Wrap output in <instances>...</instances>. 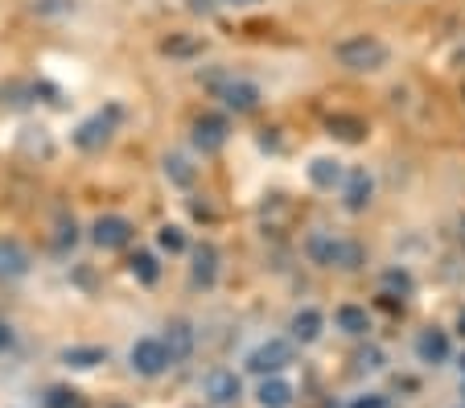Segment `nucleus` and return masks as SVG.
I'll list each match as a JSON object with an SVG mask.
<instances>
[{"instance_id":"f257e3e1","label":"nucleus","mask_w":465,"mask_h":408,"mask_svg":"<svg viewBox=\"0 0 465 408\" xmlns=\"http://www.w3.org/2000/svg\"><path fill=\"white\" fill-rule=\"evenodd\" d=\"M305 252L317 268H342V273H354V268H362V260H367L362 244L342 240L334 231H313L305 240Z\"/></svg>"},{"instance_id":"f03ea898","label":"nucleus","mask_w":465,"mask_h":408,"mask_svg":"<svg viewBox=\"0 0 465 408\" xmlns=\"http://www.w3.org/2000/svg\"><path fill=\"white\" fill-rule=\"evenodd\" d=\"M334 58L354 75H375L391 63V50H387V42H379L371 34H354L334 45Z\"/></svg>"},{"instance_id":"7ed1b4c3","label":"nucleus","mask_w":465,"mask_h":408,"mask_svg":"<svg viewBox=\"0 0 465 408\" xmlns=\"http://www.w3.org/2000/svg\"><path fill=\"white\" fill-rule=\"evenodd\" d=\"M203 83H206V91H211L214 99H223L227 112H239V115L255 112L260 99H263V91L255 87L252 79H239V75H231V71H206Z\"/></svg>"},{"instance_id":"20e7f679","label":"nucleus","mask_w":465,"mask_h":408,"mask_svg":"<svg viewBox=\"0 0 465 408\" xmlns=\"http://www.w3.org/2000/svg\"><path fill=\"white\" fill-rule=\"evenodd\" d=\"M115 124H120V107H107V112H95V115H87L79 128L71 133V141H74V149H83V153H95V149H104L107 141H112V133H115Z\"/></svg>"},{"instance_id":"39448f33","label":"nucleus","mask_w":465,"mask_h":408,"mask_svg":"<svg viewBox=\"0 0 465 408\" xmlns=\"http://www.w3.org/2000/svg\"><path fill=\"white\" fill-rule=\"evenodd\" d=\"M292 359H297V351H292L289 338H263V343L255 346L252 355H247V372H255V375H276V372H284Z\"/></svg>"},{"instance_id":"423d86ee","label":"nucleus","mask_w":465,"mask_h":408,"mask_svg":"<svg viewBox=\"0 0 465 408\" xmlns=\"http://www.w3.org/2000/svg\"><path fill=\"white\" fill-rule=\"evenodd\" d=\"M128 367L136 375H144V380H153V375H161L165 367H173V359H169L165 343L161 338H136L128 351Z\"/></svg>"},{"instance_id":"0eeeda50","label":"nucleus","mask_w":465,"mask_h":408,"mask_svg":"<svg viewBox=\"0 0 465 408\" xmlns=\"http://www.w3.org/2000/svg\"><path fill=\"white\" fill-rule=\"evenodd\" d=\"M132 235H136V227H132L124 214H99L95 223H91V244L104 252H120L132 244Z\"/></svg>"},{"instance_id":"6e6552de","label":"nucleus","mask_w":465,"mask_h":408,"mask_svg":"<svg viewBox=\"0 0 465 408\" xmlns=\"http://www.w3.org/2000/svg\"><path fill=\"white\" fill-rule=\"evenodd\" d=\"M371 198H375V174H371L367 165L346 169V182H342V206L346 211L362 214L371 206Z\"/></svg>"},{"instance_id":"1a4fd4ad","label":"nucleus","mask_w":465,"mask_h":408,"mask_svg":"<svg viewBox=\"0 0 465 408\" xmlns=\"http://www.w3.org/2000/svg\"><path fill=\"white\" fill-rule=\"evenodd\" d=\"M203 396H206V404H214V408L239 404L243 380H239L235 372H227V367H214V372H206V380H203Z\"/></svg>"},{"instance_id":"9d476101","label":"nucleus","mask_w":465,"mask_h":408,"mask_svg":"<svg viewBox=\"0 0 465 408\" xmlns=\"http://www.w3.org/2000/svg\"><path fill=\"white\" fill-rule=\"evenodd\" d=\"M227 136H231L227 115L206 112V115H198V120H193V149H198V153H219L223 144H227Z\"/></svg>"},{"instance_id":"9b49d317","label":"nucleus","mask_w":465,"mask_h":408,"mask_svg":"<svg viewBox=\"0 0 465 408\" xmlns=\"http://www.w3.org/2000/svg\"><path fill=\"white\" fill-rule=\"evenodd\" d=\"M190 284L193 289H211L214 281H219V248H214V244H198V248L190 252Z\"/></svg>"},{"instance_id":"f8f14e48","label":"nucleus","mask_w":465,"mask_h":408,"mask_svg":"<svg viewBox=\"0 0 465 408\" xmlns=\"http://www.w3.org/2000/svg\"><path fill=\"white\" fill-rule=\"evenodd\" d=\"M29 248L21 240H0V281H21L29 273Z\"/></svg>"},{"instance_id":"ddd939ff","label":"nucleus","mask_w":465,"mask_h":408,"mask_svg":"<svg viewBox=\"0 0 465 408\" xmlns=\"http://www.w3.org/2000/svg\"><path fill=\"white\" fill-rule=\"evenodd\" d=\"M416 359H420V363H429V367L449 363V334H445V330H437V326L420 330V338H416Z\"/></svg>"},{"instance_id":"4468645a","label":"nucleus","mask_w":465,"mask_h":408,"mask_svg":"<svg viewBox=\"0 0 465 408\" xmlns=\"http://www.w3.org/2000/svg\"><path fill=\"white\" fill-rule=\"evenodd\" d=\"M161 343H165V351H169L173 363H185V359L193 355V326L185 318H173L165 326V338H161Z\"/></svg>"},{"instance_id":"2eb2a0df","label":"nucleus","mask_w":465,"mask_h":408,"mask_svg":"<svg viewBox=\"0 0 465 408\" xmlns=\"http://www.w3.org/2000/svg\"><path fill=\"white\" fill-rule=\"evenodd\" d=\"M309 182H313L317 190H342V182H346L342 161H334V157H313V161H309Z\"/></svg>"},{"instance_id":"dca6fc26","label":"nucleus","mask_w":465,"mask_h":408,"mask_svg":"<svg viewBox=\"0 0 465 408\" xmlns=\"http://www.w3.org/2000/svg\"><path fill=\"white\" fill-rule=\"evenodd\" d=\"M58 359H62V367H74V372H91V367L107 363V346H66Z\"/></svg>"},{"instance_id":"f3484780","label":"nucleus","mask_w":465,"mask_h":408,"mask_svg":"<svg viewBox=\"0 0 465 408\" xmlns=\"http://www.w3.org/2000/svg\"><path fill=\"white\" fill-rule=\"evenodd\" d=\"M322 326H325V318L313 310V305H305V310H297V313H292V322H289L292 338H297V343H305V346L322 338Z\"/></svg>"},{"instance_id":"a211bd4d","label":"nucleus","mask_w":465,"mask_h":408,"mask_svg":"<svg viewBox=\"0 0 465 408\" xmlns=\"http://www.w3.org/2000/svg\"><path fill=\"white\" fill-rule=\"evenodd\" d=\"M292 383L289 380H276V375H268V380L260 383V392H255V400H260V408H289L292 404Z\"/></svg>"},{"instance_id":"6ab92c4d","label":"nucleus","mask_w":465,"mask_h":408,"mask_svg":"<svg viewBox=\"0 0 465 408\" xmlns=\"http://www.w3.org/2000/svg\"><path fill=\"white\" fill-rule=\"evenodd\" d=\"M325 128H330V136H338V141H346V144H359L362 136H367V120L346 115V112L330 115V120H325Z\"/></svg>"},{"instance_id":"aec40b11","label":"nucleus","mask_w":465,"mask_h":408,"mask_svg":"<svg viewBox=\"0 0 465 408\" xmlns=\"http://www.w3.org/2000/svg\"><path fill=\"white\" fill-rule=\"evenodd\" d=\"M334 322H338V330H342V334H351V338H362L371 330V313L362 310V305H338Z\"/></svg>"},{"instance_id":"412c9836","label":"nucleus","mask_w":465,"mask_h":408,"mask_svg":"<svg viewBox=\"0 0 465 408\" xmlns=\"http://www.w3.org/2000/svg\"><path fill=\"white\" fill-rule=\"evenodd\" d=\"M165 178L173 182V186L190 190V186H193V178H198V169H193L190 161L182 157V153H169V157H165Z\"/></svg>"},{"instance_id":"4be33fe9","label":"nucleus","mask_w":465,"mask_h":408,"mask_svg":"<svg viewBox=\"0 0 465 408\" xmlns=\"http://www.w3.org/2000/svg\"><path fill=\"white\" fill-rule=\"evenodd\" d=\"M128 268H132V276H136L141 284H157L161 281V264H157L153 252H136V256L128 260Z\"/></svg>"},{"instance_id":"5701e85b","label":"nucleus","mask_w":465,"mask_h":408,"mask_svg":"<svg viewBox=\"0 0 465 408\" xmlns=\"http://www.w3.org/2000/svg\"><path fill=\"white\" fill-rule=\"evenodd\" d=\"M42 404L45 408H83V396L74 388H66V383H54V388H45Z\"/></svg>"},{"instance_id":"b1692460","label":"nucleus","mask_w":465,"mask_h":408,"mask_svg":"<svg viewBox=\"0 0 465 408\" xmlns=\"http://www.w3.org/2000/svg\"><path fill=\"white\" fill-rule=\"evenodd\" d=\"M161 50L169 54V58H190V54H203V37H185V34H177V37H169Z\"/></svg>"},{"instance_id":"393cba45","label":"nucleus","mask_w":465,"mask_h":408,"mask_svg":"<svg viewBox=\"0 0 465 408\" xmlns=\"http://www.w3.org/2000/svg\"><path fill=\"white\" fill-rule=\"evenodd\" d=\"M383 294L387 297H395V294L408 297V294H412V276H408L404 268H387V273H383Z\"/></svg>"},{"instance_id":"a878e982","label":"nucleus","mask_w":465,"mask_h":408,"mask_svg":"<svg viewBox=\"0 0 465 408\" xmlns=\"http://www.w3.org/2000/svg\"><path fill=\"white\" fill-rule=\"evenodd\" d=\"M157 244L169 252V256H177V252H185V231L177 227V223H165V227L157 231Z\"/></svg>"},{"instance_id":"bb28decb","label":"nucleus","mask_w":465,"mask_h":408,"mask_svg":"<svg viewBox=\"0 0 465 408\" xmlns=\"http://www.w3.org/2000/svg\"><path fill=\"white\" fill-rule=\"evenodd\" d=\"M354 363H359L362 372H383V351H379V346H367V351L354 355Z\"/></svg>"},{"instance_id":"cd10ccee","label":"nucleus","mask_w":465,"mask_h":408,"mask_svg":"<svg viewBox=\"0 0 465 408\" xmlns=\"http://www.w3.org/2000/svg\"><path fill=\"white\" fill-rule=\"evenodd\" d=\"M74 240H79V227H74V223H62V231H58V252L74 248Z\"/></svg>"},{"instance_id":"c85d7f7f","label":"nucleus","mask_w":465,"mask_h":408,"mask_svg":"<svg viewBox=\"0 0 465 408\" xmlns=\"http://www.w3.org/2000/svg\"><path fill=\"white\" fill-rule=\"evenodd\" d=\"M351 408H387V396L383 392H367V396L351 400Z\"/></svg>"},{"instance_id":"c756f323","label":"nucleus","mask_w":465,"mask_h":408,"mask_svg":"<svg viewBox=\"0 0 465 408\" xmlns=\"http://www.w3.org/2000/svg\"><path fill=\"white\" fill-rule=\"evenodd\" d=\"M74 5L71 0H42V5H37V13H71Z\"/></svg>"},{"instance_id":"7c9ffc66","label":"nucleus","mask_w":465,"mask_h":408,"mask_svg":"<svg viewBox=\"0 0 465 408\" xmlns=\"http://www.w3.org/2000/svg\"><path fill=\"white\" fill-rule=\"evenodd\" d=\"M13 346V326L9 322H0V351H9Z\"/></svg>"},{"instance_id":"2f4dec72","label":"nucleus","mask_w":465,"mask_h":408,"mask_svg":"<svg viewBox=\"0 0 465 408\" xmlns=\"http://www.w3.org/2000/svg\"><path fill=\"white\" fill-rule=\"evenodd\" d=\"M190 9H193V13H214L219 5H214V0H190Z\"/></svg>"},{"instance_id":"473e14b6","label":"nucleus","mask_w":465,"mask_h":408,"mask_svg":"<svg viewBox=\"0 0 465 408\" xmlns=\"http://www.w3.org/2000/svg\"><path fill=\"white\" fill-rule=\"evenodd\" d=\"M457 330H461V338H465V310L457 313Z\"/></svg>"},{"instance_id":"72a5a7b5","label":"nucleus","mask_w":465,"mask_h":408,"mask_svg":"<svg viewBox=\"0 0 465 408\" xmlns=\"http://www.w3.org/2000/svg\"><path fill=\"white\" fill-rule=\"evenodd\" d=\"M223 5H260V0H223Z\"/></svg>"},{"instance_id":"f704fd0d","label":"nucleus","mask_w":465,"mask_h":408,"mask_svg":"<svg viewBox=\"0 0 465 408\" xmlns=\"http://www.w3.org/2000/svg\"><path fill=\"white\" fill-rule=\"evenodd\" d=\"M461 231H465V214H461Z\"/></svg>"},{"instance_id":"c9c22d12","label":"nucleus","mask_w":465,"mask_h":408,"mask_svg":"<svg viewBox=\"0 0 465 408\" xmlns=\"http://www.w3.org/2000/svg\"><path fill=\"white\" fill-rule=\"evenodd\" d=\"M112 408H128V404H112Z\"/></svg>"},{"instance_id":"e433bc0d","label":"nucleus","mask_w":465,"mask_h":408,"mask_svg":"<svg viewBox=\"0 0 465 408\" xmlns=\"http://www.w3.org/2000/svg\"><path fill=\"white\" fill-rule=\"evenodd\" d=\"M461 372H465V359H461Z\"/></svg>"}]
</instances>
